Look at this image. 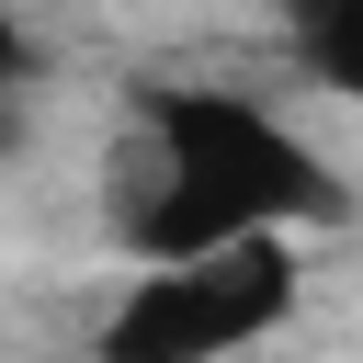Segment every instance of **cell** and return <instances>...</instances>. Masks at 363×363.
I'll list each match as a JSON object with an SVG mask.
<instances>
[{
	"label": "cell",
	"instance_id": "cell-2",
	"mask_svg": "<svg viewBox=\"0 0 363 363\" xmlns=\"http://www.w3.org/2000/svg\"><path fill=\"white\" fill-rule=\"evenodd\" d=\"M306 306V238H238L193 261H125L91 318V363H238Z\"/></svg>",
	"mask_w": 363,
	"mask_h": 363
},
{
	"label": "cell",
	"instance_id": "cell-4",
	"mask_svg": "<svg viewBox=\"0 0 363 363\" xmlns=\"http://www.w3.org/2000/svg\"><path fill=\"white\" fill-rule=\"evenodd\" d=\"M34 79H45V45H34V23L0 0V102H23Z\"/></svg>",
	"mask_w": 363,
	"mask_h": 363
},
{
	"label": "cell",
	"instance_id": "cell-3",
	"mask_svg": "<svg viewBox=\"0 0 363 363\" xmlns=\"http://www.w3.org/2000/svg\"><path fill=\"white\" fill-rule=\"evenodd\" d=\"M272 11H284V45H295V68L363 113V0H272Z\"/></svg>",
	"mask_w": 363,
	"mask_h": 363
},
{
	"label": "cell",
	"instance_id": "cell-1",
	"mask_svg": "<svg viewBox=\"0 0 363 363\" xmlns=\"http://www.w3.org/2000/svg\"><path fill=\"white\" fill-rule=\"evenodd\" d=\"M352 182L329 147L227 79H147L125 113V193H113V250L125 261H193L238 238H306L340 227Z\"/></svg>",
	"mask_w": 363,
	"mask_h": 363
}]
</instances>
